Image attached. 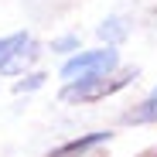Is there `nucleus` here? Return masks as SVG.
<instances>
[{"label": "nucleus", "instance_id": "nucleus-1", "mask_svg": "<svg viewBox=\"0 0 157 157\" xmlns=\"http://www.w3.org/2000/svg\"><path fill=\"white\" fill-rule=\"evenodd\" d=\"M137 78V68H126L120 75H96V78H82V82H68L62 89V99L65 102H92V99H102V96H113L120 89H126L130 82Z\"/></svg>", "mask_w": 157, "mask_h": 157}, {"label": "nucleus", "instance_id": "nucleus-2", "mask_svg": "<svg viewBox=\"0 0 157 157\" xmlns=\"http://www.w3.org/2000/svg\"><path fill=\"white\" fill-rule=\"evenodd\" d=\"M120 55L116 48H96V51H78L75 58H68L62 65V78L65 82H82V78H96V75H109L116 72Z\"/></svg>", "mask_w": 157, "mask_h": 157}, {"label": "nucleus", "instance_id": "nucleus-3", "mask_svg": "<svg viewBox=\"0 0 157 157\" xmlns=\"http://www.w3.org/2000/svg\"><path fill=\"white\" fill-rule=\"evenodd\" d=\"M109 140V130H99V133H86V137H75L68 144H62L58 150H51V157H78V154H86L99 144H106Z\"/></svg>", "mask_w": 157, "mask_h": 157}, {"label": "nucleus", "instance_id": "nucleus-4", "mask_svg": "<svg viewBox=\"0 0 157 157\" xmlns=\"http://www.w3.org/2000/svg\"><path fill=\"white\" fill-rule=\"evenodd\" d=\"M126 123H157V89L140 102L133 113H126Z\"/></svg>", "mask_w": 157, "mask_h": 157}, {"label": "nucleus", "instance_id": "nucleus-5", "mask_svg": "<svg viewBox=\"0 0 157 157\" xmlns=\"http://www.w3.org/2000/svg\"><path fill=\"white\" fill-rule=\"evenodd\" d=\"M28 41H31V34H10V38H0V68H7V62H10Z\"/></svg>", "mask_w": 157, "mask_h": 157}, {"label": "nucleus", "instance_id": "nucleus-6", "mask_svg": "<svg viewBox=\"0 0 157 157\" xmlns=\"http://www.w3.org/2000/svg\"><path fill=\"white\" fill-rule=\"evenodd\" d=\"M99 34L109 38V41H123V38H126V24H123L120 17H109V21L99 24Z\"/></svg>", "mask_w": 157, "mask_h": 157}, {"label": "nucleus", "instance_id": "nucleus-7", "mask_svg": "<svg viewBox=\"0 0 157 157\" xmlns=\"http://www.w3.org/2000/svg\"><path fill=\"white\" fill-rule=\"evenodd\" d=\"M41 78H44V75H31L28 82H17V92H24V89H38V86H41Z\"/></svg>", "mask_w": 157, "mask_h": 157}, {"label": "nucleus", "instance_id": "nucleus-8", "mask_svg": "<svg viewBox=\"0 0 157 157\" xmlns=\"http://www.w3.org/2000/svg\"><path fill=\"white\" fill-rule=\"evenodd\" d=\"M51 48H55V51H68V48H78V41L75 38H62V41H55Z\"/></svg>", "mask_w": 157, "mask_h": 157}]
</instances>
